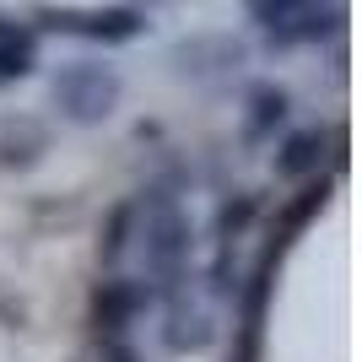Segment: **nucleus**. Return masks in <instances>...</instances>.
<instances>
[{"label": "nucleus", "instance_id": "nucleus-11", "mask_svg": "<svg viewBox=\"0 0 362 362\" xmlns=\"http://www.w3.org/2000/svg\"><path fill=\"white\" fill-rule=\"evenodd\" d=\"M319 200H325V184H319V189H303V200H298V206L287 211V222H292V227H303L308 216L319 211Z\"/></svg>", "mask_w": 362, "mask_h": 362}, {"label": "nucleus", "instance_id": "nucleus-9", "mask_svg": "<svg viewBox=\"0 0 362 362\" xmlns=\"http://www.w3.org/2000/svg\"><path fill=\"white\" fill-rule=\"evenodd\" d=\"M130 227H136V206L124 200V206H114V216H108V233H103V259L114 265V259L130 249Z\"/></svg>", "mask_w": 362, "mask_h": 362}, {"label": "nucleus", "instance_id": "nucleus-7", "mask_svg": "<svg viewBox=\"0 0 362 362\" xmlns=\"http://www.w3.org/2000/svg\"><path fill=\"white\" fill-rule=\"evenodd\" d=\"M281 119H287V92H281V87L265 81V87L249 92V141H265Z\"/></svg>", "mask_w": 362, "mask_h": 362}, {"label": "nucleus", "instance_id": "nucleus-13", "mask_svg": "<svg viewBox=\"0 0 362 362\" xmlns=\"http://www.w3.org/2000/svg\"><path fill=\"white\" fill-rule=\"evenodd\" d=\"M6 33H11V28H6V16H0V38H6Z\"/></svg>", "mask_w": 362, "mask_h": 362}, {"label": "nucleus", "instance_id": "nucleus-5", "mask_svg": "<svg viewBox=\"0 0 362 362\" xmlns=\"http://www.w3.org/2000/svg\"><path fill=\"white\" fill-rule=\"evenodd\" d=\"M44 28L54 33H87V38H136L141 28H146V16L130 11V6H119V11H92V16H60V11H44Z\"/></svg>", "mask_w": 362, "mask_h": 362}, {"label": "nucleus", "instance_id": "nucleus-12", "mask_svg": "<svg viewBox=\"0 0 362 362\" xmlns=\"http://www.w3.org/2000/svg\"><path fill=\"white\" fill-rule=\"evenodd\" d=\"M103 362H141V357H136V351H130V346H119V341H114V346H108V357H103Z\"/></svg>", "mask_w": 362, "mask_h": 362}, {"label": "nucleus", "instance_id": "nucleus-10", "mask_svg": "<svg viewBox=\"0 0 362 362\" xmlns=\"http://www.w3.org/2000/svg\"><path fill=\"white\" fill-rule=\"evenodd\" d=\"M249 216H255V195H238V200H227L222 211H216V238H222V249L249 227Z\"/></svg>", "mask_w": 362, "mask_h": 362}, {"label": "nucleus", "instance_id": "nucleus-4", "mask_svg": "<svg viewBox=\"0 0 362 362\" xmlns=\"http://www.w3.org/2000/svg\"><path fill=\"white\" fill-rule=\"evenodd\" d=\"M151 303V287L146 281H130V276H114V281H103L98 287V298H92V314H98V330H108V335H119L130 319L141 314Z\"/></svg>", "mask_w": 362, "mask_h": 362}, {"label": "nucleus", "instance_id": "nucleus-2", "mask_svg": "<svg viewBox=\"0 0 362 362\" xmlns=\"http://www.w3.org/2000/svg\"><path fill=\"white\" fill-rule=\"evenodd\" d=\"M146 265L157 276H179V265H184V255H189V216L173 206V195H163L157 200V211L146 216Z\"/></svg>", "mask_w": 362, "mask_h": 362}, {"label": "nucleus", "instance_id": "nucleus-1", "mask_svg": "<svg viewBox=\"0 0 362 362\" xmlns=\"http://www.w3.org/2000/svg\"><path fill=\"white\" fill-rule=\"evenodd\" d=\"M54 103L65 108V119L76 124H98L114 114L119 103V71L98 60H71L54 71Z\"/></svg>", "mask_w": 362, "mask_h": 362}, {"label": "nucleus", "instance_id": "nucleus-6", "mask_svg": "<svg viewBox=\"0 0 362 362\" xmlns=\"http://www.w3.org/2000/svg\"><path fill=\"white\" fill-rule=\"evenodd\" d=\"M319 157H325V136L319 130H298V136L281 146V157H276V173L281 179H303V173H314Z\"/></svg>", "mask_w": 362, "mask_h": 362}, {"label": "nucleus", "instance_id": "nucleus-8", "mask_svg": "<svg viewBox=\"0 0 362 362\" xmlns=\"http://www.w3.org/2000/svg\"><path fill=\"white\" fill-rule=\"evenodd\" d=\"M33 38L28 33H6L0 38V81H11V76H28L33 71Z\"/></svg>", "mask_w": 362, "mask_h": 362}, {"label": "nucleus", "instance_id": "nucleus-3", "mask_svg": "<svg viewBox=\"0 0 362 362\" xmlns=\"http://www.w3.org/2000/svg\"><path fill=\"white\" fill-rule=\"evenodd\" d=\"M341 11H319V6H255V22L271 33V44H303V38H319L325 28H335Z\"/></svg>", "mask_w": 362, "mask_h": 362}]
</instances>
